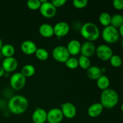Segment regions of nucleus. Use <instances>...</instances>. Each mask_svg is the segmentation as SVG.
<instances>
[{"instance_id":"1","label":"nucleus","mask_w":123,"mask_h":123,"mask_svg":"<svg viewBox=\"0 0 123 123\" xmlns=\"http://www.w3.org/2000/svg\"><path fill=\"white\" fill-rule=\"evenodd\" d=\"M28 104V100L25 96L16 95L8 101V108L12 114L20 115L27 110Z\"/></svg>"},{"instance_id":"2","label":"nucleus","mask_w":123,"mask_h":123,"mask_svg":"<svg viewBox=\"0 0 123 123\" xmlns=\"http://www.w3.org/2000/svg\"><path fill=\"white\" fill-rule=\"evenodd\" d=\"M119 102V96L116 91L108 88L102 91L100 95V102L103 108L112 109L117 106Z\"/></svg>"},{"instance_id":"3","label":"nucleus","mask_w":123,"mask_h":123,"mask_svg":"<svg viewBox=\"0 0 123 123\" xmlns=\"http://www.w3.org/2000/svg\"><path fill=\"white\" fill-rule=\"evenodd\" d=\"M80 35L88 42H94L99 38L100 32L97 25L94 23L86 22L82 25L80 30Z\"/></svg>"},{"instance_id":"4","label":"nucleus","mask_w":123,"mask_h":123,"mask_svg":"<svg viewBox=\"0 0 123 123\" xmlns=\"http://www.w3.org/2000/svg\"><path fill=\"white\" fill-rule=\"evenodd\" d=\"M120 36L118 30L111 25L105 27L102 32V37L103 40L110 44L118 42Z\"/></svg>"},{"instance_id":"5","label":"nucleus","mask_w":123,"mask_h":123,"mask_svg":"<svg viewBox=\"0 0 123 123\" xmlns=\"http://www.w3.org/2000/svg\"><path fill=\"white\" fill-rule=\"evenodd\" d=\"M52 56L55 61L65 63L70 57V55L66 46L60 45L54 48L52 50Z\"/></svg>"},{"instance_id":"6","label":"nucleus","mask_w":123,"mask_h":123,"mask_svg":"<svg viewBox=\"0 0 123 123\" xmlns=\"http://www.w3.org/2000/svg\"><path fill=\"white\" fill-rule=\"evenodd\" d=\"M42 4L40 7V12L46 18H52L56 15V8L51 2L46 0H40Z\"/></svg>"},{"instance_id":"7","label":"nucleus","mask_w":123,"mask_h":123,"mask_svg":"<svg viewBox=\"0 0 123 123\" xmlns=\"http://www.w3.org/2000/svg\"><path fill=\"white\" fill-rule=\"evenodd\" d=\"M26 78L20 72L14 73L10 78V85L14 90H20L25 86Z\"/></svg>"},{"instance_id":"8","label":"nucleus","mask_w":123,"mask_h":123,"mask_svg":"<svg viewBox=\"0 0 123 123\" xmlns=\"http://www.w3.org/2000/svg\"><path fill=\"white\" fill-rule=\"evenodd\" d=\"M96 54L97 56L102 61L110 60L113 55V50L110 46L107 44H100L96 48Z\"/></svg>"},{"instance_id":"9","label":"nucleus","mask_w":123,"mask_h":123,"mask_svg":"<svg viewBox=\"0 0 123 123\" xmlns=\"http://www.w3.org/2000/svg\"><path fill=\"white\" fill-rule=\"evenodd\" d=\"M63 118V114L60 108H54L47 112V121L49 123H60Z\"/></svg>"},{"instance_id":"10","label":"nucleus","mask_w":123,"mask_h":123,"mask_svg":"<svg viewBox=\"0 0 123 123\" xmlns=\"http://www.w3.org/2000/svg\"><path fill=\"white\" fill-rule=\"evenodd\" d=\"M61 110L64 117L67 119L74 118L77 114V109L75 106L71 102H66L61 105Z\"/></svg>"},{"instance_id":"11","label":"nucleus","mask_w":123,"mask_h":123,"mask_svg":"<svg viewBox=\"0 0 123 123\" xmlns=\"http://www.w3.org/2000/svg\"><path fill=\"white\" fill-rule=\"evenodd\" d=\"M69 31L70 25L66 22H58L54 26V35L58 37H63L67 36Z\"/></svg>"},{"instance_id":"12","label":"nucleus","mask_w":123,"mask_h":123,"mask_svg":"<svg viewBox=\"0 0 123 123\" xmlns=\"http://www.w3.org/2000/svg\"><path fill=\"white\" fill-rule=\"evenodd\" d=\"M1 66L4 70L5 72H7V73L13 72L18 67V61L14 56L5 58L2 61Z\"/></svg>"},{"instance_id":"13","label":"nucleus","mask_w":123,"mask_h":123,"mask_svg":"<svg viewBox=\"0 0 123 123\" xmlns=\"http://www.w3.org/2000/svg\"><path fill=\"white\" fill-rule=\"evenodd\" d=\"M37 45L32 40H27L22 43L20 45V49L24 54L27 55H31L35 54V52L37 49Z\"/></svg>"},{"instance_id":"14","label":"nucleus","mask_w":123,"mask_h":123,"mask_svg":"<svg viewBox=\"0 0 123 123\" xmlns=\"http://www.w3.org/2000/svg\"><path fill=\"white\" fill-rule=\"evenodd\" d=\"M96 47L93 42L86 41L82 44L80 53L81 55L90 58L96 53Z\"/></svg>"},{"instance_id":"15","label":"nucleus","mask_w":123,"mask_h":123,"mask_svg":"<svg viewBox=\"0 0 123 123\" xmlns=\"http://www.w3.org/2000/svg\"><path fill=\"white\" fill-rule=\"evenodd\" d=\"M34 123H45L47 121V112L42 108H38L32 114Z\"/></svg>"},{"instance_id":"16","label":"nucleus","mask_w":123,"mask_h":123,"mask_svg":"<svg viewBox=\"0 0 123 123\" xmlns=\"http://www.w3.org/2000/svg\"><path fill=\"white\" fill-rule=\"evenodd\" d=\"M82 44L78 40L73 39L70 41L67 46V49L69 52L70 55H77L80 53V49H81Z\"/></svg>"},{"instance_id":"17","label":"nucleus","mask_w":123,"mask_h":123,"mask_svg":"<svg viewBox=\"0 0 123 123\" xmlns=\"http://www.w3.org/2000/svg\"><path fill=\"white\" fill-rule=\"evenodd\" d=\"M103 106L100 103H95L91 105L87 111L88 115L91 118H96L101 115L103 112Z\"/></svg>"},{"instance_id":"18","label":"nucleus","mask_w":123,"mask_h":123,"mask_svg":"<svg viewBox=\"0 0 123 123\" xmlns=\"http://www.w3.org/2000/svg\"><path fill=\"white\" fill-rule=\"evenodd\" d=\"M38 32L42 37L49 38L54 35V26L48 23H44L39 26Z\"/></svg>"},{"instance_id":"19","label":"nucleus","mask_w":123,"mask_h":123,"mask_svg":"<svg viewBox=\"0 0 123 123\" xmlns=\"http://www.w3.org/2000/svg\"><path fill=\"white\" fill-rule=\"evenodd\" d=\"M87 76L92 80H97L102 75V68L96 66H91L87 70Z\"/></svg>"},{"instance_id":"20","label":"nucleus","mask_w":123,"mask_h":123,"mask_svg":"<svg viewBox=\"0 0 123 123\" xmlns=\"http://www.w3.org/2000/svg\"><path fill=\"white\" fill-rule=\"evenodd\" d=\"M0 52L5 58L12 57L15 54V48L11 44H4L0 50Z\"/></svg>"},{"instance_id":"21","label":"nucleus","mask_w":123,"mask_h":123,"mask_svg":"<svg viewBox=\"0 0 123 123\" xmlns=\"http://www.w3.org/2000/svg\"><path fill=\"white\" fill-rule=\"evenodd\" d=\"M109 85H110V80L107 76L102 74L97 80V87L102 91L109 88Z\"/></svg>"},{"instance_id":"22","label":"nucleus","mask_w":123,"mask_h":123,"mask_svg":"<svg viewBox=\"0 0 123 123\" xmlns=\"http://www.w3.org/2000/svg\"><path fill=\"white\" fill-rule=\"evenodd\" d=\"M20 73L25 78H30L34 76L36 73V68L32 64H26L22 68Z\"/></svg>"},{"instance_id":"23","label":"nucleus","mask_w":123,"mask_h":123,"mask_svg":"<svg viewBox=\"0 0 123 123\" xmlns=\"http://www.w3.org/2000/svg\"><path fill=\"white\" fill-rule=\"evenodd\" d=\"M123 24V16L120 14H115L111 16V25L115 28H119Z\"/></svg>"},{"instance_id":"24","label":"nucleus","mask_w":123,"mask_h":123,"mask_svg":"<svg viewBox=\"0 0 123 123\" xmlns=\"http://www.w3.org/2000/svg\"><path fill=\"white\" fill-rule=\"evenodd\" d=\"M98 20L101 25H103L104 27H106L111 25V16L108 12H102L99 15Z\"/></svg>"},{"instance_id":"25","label":"nucleus","mask_w":123,"mask_h":123,"mask_svg":"<svg viewBox=\"0 0 123 123\" xmlns=\"http://www.w3.org/2000/svg\"><path fill=\"white\" fill-rule=\"evenodd\" d=\"M78 60L79 66L82 69L87 70L91 67V60L90 58L86 57L84 55H80Z\"/></svg>"},{"instance_id":"26","label":"nucleus","mask_w":123,"mask_h":123,"mask_svg":"<svg viewBox=\"0 0 123 123\" xmlns=\"http://www.w3.org/2000/svg\"><path fill=\"white\" fill-rule=\"evenodd\" d=\"M35 55L38 60L40 61H46L49 58V54L48 50L44 48H37L35 52Z\"/></svg>"},{"instance_id":"27","label":"nucleus","mask_w":123,"mask_h":123,"mask_svg":"<svg viewBox=\"0 0 123 123\" xmlns=\"http://www.w3.org/2000/svg\"><path fill=\"white\" fill-rule=\"evenodd\" d=\"M109 61L111 66L115 68H118L123 64L122 58L121 56L118 55H113Z\"/></svg>"},{"instance_id":"28","label":"nucleus","mask_w":123,"mask_h":123,"mask_svg":"<svg viewBox=\"0 0 123 123\" xmlns=\"http://www.w3.org/2000/svg\"><path fill=\"white\" fill-rule=\"evenodd\" d=\"M67 67L71 70L76 69L79 66L78 60L74 57H70L65 62Z\"/></svg>"},{"instance_id":"29","label":"nucleus","mask_w":123,"mask_h":123,"mask_svg":"<svg viewBox=\"0 0 123 123\" xmlns=\"http://www.w3.org/2000/svg\"><path fill=\"white\" fill-rule=\"evenodd\" d=\"M42 2L40 0H29L26 2V5L28 8L31 10H37L40 9Z\"/></svg>"},{"instance_id":"30","label":"nucleus","mask_w":123,"mask_h":123,"mask_svg":"<svg viewBox=\"0 0 123 123\" xmlns=\"http://www.w3.org/2000/svg\"><path fill=\"white\" fill-rule=\"evenodd\" d=\"M87 0H73V5L75 8H84L88 5Z\"/></svg>"},{"instance_id":"31","label":"nucleus","mask_w":123,"mask_h":123,"mask_svg":"<svg viewBox=\"0 0 123 123\" xmlns=\"http://www.w3.org/2000/svg\"><path fill=\"white\" fill-rule=\"evenodd\" d=\"M113 6L117 10L123 9V0H114L112 2Z\"/></svg>"},{"instance_id":"32","label":"nucleus","mask_w":123,"mask_h":123,"mask_svg":"<svg viewBox=\"0 0 123 123\" xmlns=\"http://www.w3.org/2000/svg\"><path fill=\"white\" fill-rule=\"evenodd\" d=\"M51 2L56 8H58V7H61L63 6L67 2V1L66 0H52Z\"/></svg>"},{"instance_id":"33","label":"nucleus","mask_w":123,"mask_h":123,"mask_svg":"<svg viewBox=\"0 0 123 123\" xmlns=\"http://www.w3.org/2000/svg\"><path fill=\"white\" fill-rule=\"evenodd\" d=\"M118 32L120 36H121L123 38V24L118 28Z\"/></svg>"},{"instance_id":"34","label":"nucleus","mask_w":123,"mask_h":123,"mask_svg":"<svg viewBox=\"0 0 123 123\" xmlns=\"http://www.w3.org/2000/svg\"><path fill=\"white\" fill-rule=\"evenodd\" d=\"M5 73H6V72H5L4 70L3 69L2 66H0V78L3 76L5 74Z\"/></svg>"},{"instance_id":"35","label":"nucleus","mask_w":123,"mask_h":123,"mask_svg":"<svg viewBox=\"0 0 123 123\" xmlns=\"http://www.w3.org/2000/svg\"><path fill=\"white\" fill-rule=\"evenodd\" d=\"M3 42H2V39H1V38H0V50H1V48H2V46H3Z\"/></svg>"},{"instance_id":"36","label":"nucleus","mask_w":123,"mask_h":123,"mask_svg":"<svg viewBox=\"0 0 123 123\" xmlns=\"http://www.w3.org/2000/svg\"><path fill=\"white\" fill-rule=\"evenodd\" d=\"M121 111H122V112H123V103L122 105H121Z\"/></svg>"},{"instance_id":"37","label":"nucleus","mask_w":123,"mask_h":123,"mask_svg":"<svg viewBox=\"0 0 123 123\" xmlns=\"http://www.w3.org/2000/svg\"><path fill=\"white\" fill-rule=\"evenodd\" d=\"M121 45H122V48H123V42H122V43H121Z\"/></svg>"}]
</instances>
